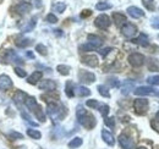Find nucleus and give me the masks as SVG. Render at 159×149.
<instances>
[{"label": "nucleus", "instance_id": "nucleus-20", "mask_svg": "<svg viewBox=\"0 0 159 149\" xmlns=\"http://www.w3.org/2000/svg\"><path fill=\"white\" fill-rule=\"evenodd\" d=\"M36 25H37V17H32V19L30 20V21L23 26V27H21V31H22L23 33L31 32V31H33V29H34Z\"/></svg>", "mask_w": 159, "mask_h": 149}, {"label": "nucleus", "instance_id": "nucleus-21", "mask_svg": "<svg viewBox=\"0 0 159 149\" xmlns=\"http://www.w3.org/2000/svg\"><path fill=\"white\" fill-rule=\"evenodd\" d=\"M113 21H114V23L116 26H121V25H124V23L127 22L126 16L124 14H121V12H114L113 14Z\"/></svg>", "mask_w": 159, "mask_h": 149}, {"label": "nucleus", "instance_id": "nucleus-12", "mask_svg": "<svg viewBox=\"0 0 159 149\" xmlns=\"http://www.w3.org/2000/svg\"><path fill=\"white\" fill-rule=\"evenodd\" d=\"M81 61H82L84 65L89 66V67H97V66H98V64H99V60H98V57H97L96 55H84V56H82Z\"/></svg>", "mask_w": 159, "mask_h": 149}, {"label": "nucleus", "instance_id": "nucleus-52", "mask_svg": "<svg viewBox=\"0 0 159 149\" xmlns=\"http://www.w3.org/2000/svg\"><path fill=\"white\" fill-rule=\"evenodd\" d=\"M27 56L31 57V59H34V55L32 54V52H27Z\"/></svg>", "mask_w": 159, "mask_h": 149}, {"label": "nucleus", "instance_id": "nucleus-39", "mask_svg": "<svg viewBox=\"0 0 159 149\" xmlns=\"http://www.w3.org/2000/svg\"><path fill=\"white\" fill-rule=\"evenodd\" d=\"M7 137H9V139H11V141H14V139H22V138H23V134L12 131V132H10V133L7 134Z\"/></svg>", "mask_w": 159, "mask_h": 149}, {"label": "nucleus", "instance_id": "nucleus-7", "mask_svg": "<svg viewBox=\"0 0 159 149\" xmlns=\"http://www.w3.org/2000/svg\"><path fill=\"white\" fill-rule=\"evenodd\" d=\"M137 32V27L134 25V23H130V22H126L122 25L121 27V33L122 36H125L126 38H131L134 37Z\"/></svg>", "mask_w": 159, "mask_h": 149}, {"label": "nucleus", "instance_id": "nucleus-43", "mask_svg": "<svg viewBox=\"0 0 159 149\" xmlns=\"http://www.w3.org/2000/svg\"><path fill=\"white\" fill-rule=\"evenodd\" d=\"M86 105H87L88 108L96 109V108H98V106H99V103H98V100H96V99H89V100H87V102H86Z\"/></svg>", "mask_w": 159, "mask_h": 149}, {"label": "nucleus", "instance_id": "nucleus-30", "mask_svg": "<svg viewBox=\"0 0 159 149\" xmlns=\"http://www.w3.org/2000/svg\"><path fill=\"white\" fill-rule=\"evenodd\" d=\"M53 9H54V11H55V12L61 14V12H64V11H65V9H66V4H65V2H62V1L55 2V4L53 5Z\"/></svg>", "mask_w": 159, "mask_h": 149}, {"label": "nucleus", "instance_id": "nucleus-58", "mask_svg": "<svg viewBox=\"0 0 159 149\" xmlns=\"http://www.w3.org/2000/svg\"><path fill=\"white\" fill-rule=\"evenodd\" d=\"M158 38H159V34H158Z\"/></svg>", "mask_w": 159, "mask_h": 149}, {"label": "nucleus", "instance_id": "nucleus-26", "mask_svg": "<svg viewBox=\"0 0 159 149\" xmlns=\"http://www.w3.org/2000/svg\"><path fill=\"white\" fill-rule=\"evenodd\" d=\"M25 105H26L31 111H33V109L38 105V103H37V100H36L34 97H28V95H27V98H26V100H25Z\"/></svg>", "mask_w": 159, "mask_h": 149}, {"label": "nucleus", "instance_id": "nucleus-15", "mask_svg": "<svg viewBox=\"0 0 159 149\" xmlns=\"http://www.w3.org/2000/svg\"><path fill=\"white\" fill-rule=\"evenodd\" d=\"M127 14L132 17V19H141L144 16L143 10H141L137 6H129L127 7Z\"/></svg>", "mask_w": 159, "mask_h": 149}, {"label": "nucleus", "instance_id": "nucleus-27", "mask_svg": "<svg viewBox=\"0 0 159 149\" xmlns=\"http://www.w3.org/2000/svg\"><path fill=\"white\" fill-rule=\"evenodd\" d=\"M32 112H34L36 117L39 120L40 122H45V115H44V111H43V109H42L40 105H37V106L33 109V111Z\"/></svg>", "mask_w": 159, "mask_h": 149}, {"label": "nucleus", "instance_id": "nucleus-18", "mask_svg": "<svg viewBox=\"0 0 159 149\" xmlns=\"http://www.w3.org/2000/svg\"><path fill=\"white\" fill-rule=\"evenodd\" d=\"M26 98H27V94L25 93V92H22V91H17V92L15 93V95H14L12 100H14V103H15L17 106H21V104H22V103H25Z\"/></svg>", "mask_w": 159, "mask_h": 149}, {"label": "nucleus", "instance_id": "nucleus-8", "mask_svg": "<svg viewBox=\"0 0 159 149\" xmlns=\"http://www.w3.org/2000/svg\"><path fill=\"white\" fill-rule=\"evenodd\" d=\"M2 60H4V61H2L4 64H7V62L12 61V62H16V64H19V65H22V64L25 62V61L21 59L20 56L17 55L15 52H12V50H6Z\"/></svg>", "mask_w": 159, "mask_h": 149}, {"label": "nucleus", "instance_id": "nucleus-49", "mask_svg": "<svg viewBox=\"0 0 159 149\" xmlns=\"http://www.w3.org/2000/svg\"><path fill=\"white\" fill-rule=\"evenodd\" d=\"M113 50H114L113 48H105V49H102V50H100L99 54L102 56H103V57H105V56L108 55V54H109L110 52H113Z\"/></svg>", "mask_w": 159, "mask_h": 149}, {"label": "nucleus", "instance_id": "nucleus-40", "mask_svg": "<svg viewBox=\"0 0 159 149\" xmlns=\"http://www.w3.org/2000/svg\"><path fill=\"white\" fill-rule=\"evenodd\" d=\"M104 124L108 126V127H110V129H114L115 127V119L114 117H104Z\"/></svg>", "mask_w": 159, "mask_h": 149}, {"label": "nucleus", "instance_id": "nucleus-50", "mask_svg": "<svg viewBox=\"0 0 159 149\" xmlns=\"http://www.w3.org/2000/svg\"><path fill=\"white\" fill-rule=\"evenodd\" d=\"M91 15H92V11H91V10H83V11L81 12V17H82V19L89 17Z\"/></svg>", "mask_w": 159, "mask_h": 149}, {"label": "nucleus", "instance_id": "nucleus-35", "mask_svg": "<svg viewBox=\"0 0 159 149\" xmlns=\"http://www.w3.org/2000/svg\"><path fill=\"white\" fill-rule=\"evenodd\" d=\"M111 7H113L111 4H109V2H98V4L96 5V9L99 10V11H105V10L111 9Z\"/></svg>", "mask_w": 159, "mask_h": 149}, {"label": "nucleus", "instance_id": "nucleus-41", "mask_svg": "<svg viewBox=\"0 0 159 149\" xmlns=\"http://www.w3.org/2000/svg\"><path fill=\"white\" fill-rule=\"evenodd\" d=\"M147 82L152 86H159V74L157 76H151L147 78Z\"/></svg>", "mask_w": 159, "mask_h": 149}, {"label": "nucleus", "instance_id": "nucleus-5", "mask_svg": "<svg viewBox=\"0 0 159 149\" xmlns=\"http://www.w3.org/2000/svg\"><path fill=\"white\" fill-rule=\"evenodd\" d=\"M127 60H129V62H130V65L132 67H141L144 64L146 57H144V55H142L141 53H132V54L129 55Z\"/></svg>", "mask_w": 159, "mask_h": 149}, {"label": "nucleus", "instance_id": "nucleus-19", "mask_svg": "<svg viewBox=\"0 0 159 149\" xmlns=\"http://www.w3.org/2000/svg\"><path fill=\"white\" fill-rule=\"evenodd\" d=\"M15 44H16L19 48H27V47H30V45L33 44V40L30 39V38L19 37L16 40H15Z\"/></svg>", "mask_w": 159, "mask_h": 149}, {"label": "nucleus", "instance_id": "nucleus-6", "mask_svg": "<svg viewBox=\"0 0 159 149\" xmlns=\"http://www.w3.org/2000/svg\"><path fill=\"white\" fill-rule=\"evenodd\" d=\"M94 25L98 28H100V29H108L110 27V25H111V21H110L108 15L102 14V15H99L97 19L94 20Z\"/></svg>", "mask_w": 159, "mask_h": 149}, {"label": "nucleus", "instance_id": "nucleus-33", "mask_svg": "<svg viewBox=\"0 0 159 149\" xmlns=\"http://www.w3.org/2000/svg\"><path fill=\"white\" fill-rule=\"evenodd\" d=\"M97 89H98V92L102 97H104V98H110V93H109V91H108V88L105 87V86H103V84H99L98 87H97Z\"/></svg>", "mask_w": 159, "mask_h": 149}, {"label": "nucleus", "instance_id": "nucleus-17", "mask_svg": "<svg viewBox=\"0 0 159 149\" xmlns=\"http://www.w3.org/2000/svg\"><path fill=\"white\" fill-rule=\"evenodd\" d=\"M102 138H103V141L108 144V146H110V147H113L114 144H115V139H114V136L109 132V131L107 130H103L102 131Z\"/></svg>", "mask_w": 159, "mask_h": 149}, {"label": "nucleus", "instance_id": "nucleus-1", "mask_svg": "<svg viewBox=\"0 0 159 149\" xmlns=\"http://www.w3.org/2000/svg\"><path fill=\"white\" fill-rule=\"evenodd\" d=\"M76 116H77V121H79L80 125H82V126H83L84 129H87V130H92V129L97 125L96 117H94L91 112L84 110V108L81 106V105L77 106Z\"/></svg>", "mask_w": 159, "mask_h": 149}, {"label": "nucleus", "instance_id": "nucleus-25", "mask_svg": "<svg viewBox=\"0 0 159 149\" xmlns=\"http://www.w3.org/2000/svg\"><path fill=\"white\" fill-rule=\"evenodd\" d=\"M42 76H43V74H42L40 71H34L33 74L27 78V82H28L30 84H37V82L42 78Z\"/></svg>", "mask_w": 159, "mask_h": 149}, {"label": "nucleus", "instance_id": "nucleus-28", "mask_svg": "<svg viewBox=\"0 0 159 149\" xmlns=\"http://www.w3.org/2000/svg\"><path fill=\"white\" fill-rule=\"evenodd\" d=\"M75 94L79 97H88V95H91V91L87 87L80 86L77 88H75Z\"/></svg>", "mask_w": 159, "mask_h": 149}, {"label": "nucleus", "instance_id": "nucleus-34", "mask_svg": "<svg viewBox=\"0 0 159 149\" xmlns=\"http://www.w3.org/2000/svg\"><path fill=\"white\" fill-rule=\"evenodd\" d=\"M27 134H28L31 138H33V139H40V137H42V133H40L39 131L32 130V129L27 130Z\"/></svg>", "mask_w": 159, "mask_h": 149}, {"label": "nucleus", "instance_id": "nucleus-44", "mask_svg": "<svg viewBox=\"0 0 159 149\" xmlns=\"http://www.w3.org/2000/svg\"><path fill=\"white\" fill-rule=\"evenodd\" d=\"M151 126H152V129L154 131H157L159 133V117H154L153 120H151Z\"/></svg>", "mask_w": 159, "mask_h": 149}, {"label": "nucleus", "instance_id": "nucleus-56", "mask_svg": "<svg viewBox=\"0 0 159 149\" xmlns=\"http://www.w3.org/2000/svg\"><path fill=\"white\" fill-rule=\"evenodd\" d=\"M156 116H157V117H159V111L157 112V115H156Z\"/></svg>", "mask_w": 159, "mask_h": 149}, {"label": "nucleus", "instance_id": "nucleus-54", "mask_svg": "<svg viewBox=\"0 0 159 149\" xmlns=\"http://www.w3.org/2000/svg\"><path fill=\"white\" fill-rule=\"evenodd\" d=\"M154 95H157V97H159V92H156V94Z\"/></svg>", "mask_w": 159, "mask_h": 149}, {"label": "nucleus", "instance_id": "nucleus-38", "mask_svg": "<svg viewBox=\"0 0 159 149\" xmlns=\"http://www.w3.org/2000/svg\"><path fill=\"white\" fill-rule=\"evenodd\" d=\"M109 110H110V108H109V105H107V104H102L99 106V112L102 114L103 117H107V116H108Z\"/></svg>", "mask_w": 159, "mask_h": 149}, {"label": "nucleus", "instance_id": "nucleus-9", "mask_svg": "<svg viewBox=\"0 0 159 149\" xmlns=\"http://www.w3.org/2000/svg\"><path fill=\"white\" fill-rule=\"evenodd\" d=\"M79 79L81 83H86V84H89V83H93L96 81V74L89 72V71H84V70H80L79 72Z\"/></svg>", "mask_w": 159, "mask_h": 149}, {"label": "nucleus", "instance_id": "nucleus-46", "mask_svg": "<svg viewBox=\"0 0 159 149\" xmlns=\"http://www.w3.org/2000/svg\"><path fill=\"white\" fill-rule=\"evenodd\" d=\"M142 1H143V5H144L148 10H151V11L154 10V6H153V1H154V0H142Z\"/></svg>", "mask_w": 159, "mask_h": 149}, {"label": "nucleus", "instance_id": "nucleus-55", "mask_svg": "<svg viewBox=\"0 0 159 149\" xmlns=\"http://www.w3.org/2000/svg\"><path fill=\"white\" fill-rule=\"evenodd\" d=\"M137 149H147V148H144V147H139V148H137Z\"/></svg>", "mask_w": 159, "mask_h": 149}, {"label": "nucleus", "instance_id": "nucleus-42", "mask_svg": "<svg viewBox=\"0 0 159 149\" xmlns=\"http://www.w3.org/2000/svg\"><path fill=\"white\" fill-rule=\"evenodd\" d=\"M36 52H38V54H40V55L43 56L48 54V50H47V48L43 44H37L36 45Z\"/></svg>", "mask_w": 159, "mask_h": 149}, {"label": "nucleus", "instance_id": "nucleus-10", "mask_svg": "<svg viewBox=\"0 0 159 149\" xmlns=\"http://www.w3.org/2000/svg\"><path fill=\"white\" fill-rule=\"evenodd\" d=\"M31 10H32V4L28 1H21L14 7V11L19 15H25V14L30 12Z\"/></svg>", "mask_w": 159, "mask_h": 149}, {"label": "nucleus", "instance_id": "nucleus-22", "mask_svg": "<svg viewBox=\"0 0 159 149\" xmlns=\"http://www.w3.org/2000/svg\"><path fill=\"white\" fill-rule=\"evenodd\" d=\"M87 39H88V43L93 44L96 48H99L100 45L103 44V39L99 36H97V34H88Z\"/></svg>", "mask_w": 159, "mask_h": 149}, {"label": "nucleus", "instance_id": "nucleus-11", "mask_svg": "<svg viewBox=\"0 0 159 149\" xmlns=\"http://www.w3.org/2000/svg\"><path fill=\"white\" fill-rule=\"evenodd\" d=\"M38 88L42 91H48V92H53L57 89V82L53 79H44L38 84Z\"/></svg>", "mask_w": 159, "mask_h": 149}, {"label": "nucleus", "instance_id": "nucleus-51", "mask_svg": "<svg viewBox=\"0 0 159 149\" xmlns=\"http://www.w3.org/2000/svg\"><path fill=\"white\" fill-rule=\"evenodd\" d=\"M54 33H55V36H58V37H61V36H62V31H61V29H54Z\"/></svg>", "mask_w": 159, "mask_h": 149}, {"label": "nucleus", "instance_id": "nucleus-23", "mask_svg": "<svg viewBox=\"0 0 159 149\" xmlns=\"http://www.w3.org/2000/svg\"><path fill=\"white\" fill-rule=\"evenodd\" d=\"M134 43H136V44H139V45H141V47H148V44H149V40H148V37L144 34V33H141L139 36V38L137 39H134L132 40Z\"/></svg>", "mask_w": 159, "mask_h": 149}, {"label": "nucleus", "instance_id": "nucleus-36", "mask_svg": "<svg viewBox=\"0 0 159 149\" xmlns=\"http://www.w3.org/2000/svg\"><path fill=\"white\" fill-rule=\"evenodd\" d=\"M97 48L93 45V44H91V43H86V44H82L81 47H80V50L81 52H92V50H96Z\"/></svg>", "mask_w": 159, "mask_h": 149}, {"label": "nucleus", "instance_id": "nucleus-4", "mask_svg": "<svg viewBox=\"0 0 159 149\" xmlns=\"http://www.w3.org/2000/svg\"><path fill=\"white\" fill-rule=\"evenodd\" d=\"M120 147L122 149H134L135 148V141L132 139V137H130L126 133H121L118 138Z\"/></svg>", "mask_w": 159, "mask_h": 149}, {"label": "nucleus", "instance_id": "nucleus-24", "mask_svg": "<svg viewBox=\"0 0 159 149\" xmlns=\"http://www.w3.org/2000/svg\"><path fill=\"white\" fill-rule=\"evenodd\" d=\"M65 93L69 98H72L75 95V84L72 81H67L65 86Z\"/></svg>", "mask_w": 159, "mask_h": 149}, {"label": "nucleus", "instance_id": "nucleus-32", "mask_svg": "<svg viewBox=\"0 0 159 149\" xmlns=\"http://www.w3.org/2000/svg\"><path fill=\"white\" fill-rule=\"evenodd\" d=\"M107 84H108L109 87H111V88H116V87L120 86V82L116 77H109V78L107 79Z\"/></svg>", "mask_w": 159, "mask_h": 149}, {"label": "nucleus", "instance_id": "nucleus-14", "mask_svg": "<svg viewBox=\"0 0 159 149\" xmlns=\"http://www.w3.org/2000/svg\"><path fill=\"white\" fill-rule=\"evenodd\" d=\"M12 88V81L7 74H1L0 76V89L1 91H7Z\"/></svg>", "mask_w": 159, "mask_h": 149}, {"label": "nucleus", "instance_id": "nucleus-53", "mask_svg": "<svg viewBox=\"0 0 159 149\" xmlns=\"http://www.w3.org/2000/svg\"><path fill=\"white\" fill-rule=\"evenodd\" d=\"M152 27L156 28V29H159V22L158 23H152Z\"/></svg>", "mask_w": 159, "mask_h": 149}, {"label": "nucleus", "instance_id": "nucleus-2", "mask_svg": "<svg viewBox=\"0 0 159 149\" xmlns=\"http://www.w3.org/2000/svg\"><path fill=\"white\" fill-rule=\"evenodd\" d=\"M47 112L50 116V119H53L54 121H59L65 116V108L62 105H59L58 103L53 102V103H48L47 105Z\"/></svg>", "mask_w": 159, "mask_h": 149}, {"label": "nucleus", "instance_id": "nucleus-48", "mask_svg": "<svg viewBox=\"0 0 159 149\" xmlns=\"http://www.w3.org/2000/svg\"><path fill=\"white\" fill-rule=\"evenodd\" d=\"M15 74H17L19 77H22V78L27 76V74H26V71H25L23 69H21V67H19V66H16V67H15Z\"/></svg>", "mask_w": 159, "mask_h": 149}, {"label": "nucleus", "instance_id": "nucleus-57", "mask_svg": "<svg viewBox=\"0 0 159 149\" xmlns=\"http://www.w3.org/2000/svg\"><path fill=\"white\" fill-rule=\"evenodd\" d=\"M0 2H2V0H0Z\"/></svg>", "mask_w": 159, "mask_h": 149}, {"label": "nucleus", "instance_id": "nucleus-13", "mask_svg": "<svg viewBox=\"0 0 159 149\" xmlns=\"http://www.w3.org/2000/svg\"><path fill=\"white\" fill-rule=\"evenodd\" d=\"M134 93L136 94V95L146 97V95H154V94H156V91H154V88H152V87L142 86V87H137L136 89H134Z\"/></svg>", "mask_w": 159, "mask_h": 149}, {"label": "nucleus", "instance_id": "nucleus-3", "mask_svg": "<svg viewBox=\"0 0 159 149\" xmlns=\"http://www.w3.org/2000/svg\"><path fill=\"white\" fill-rule=\"evenodd\" d=\"M148 108H149V103L146 98H139V99H135L134 102V109L135 112L137 115H144L148 111Z\"/></svg>", "mask_w": 159, "mask_h": 149}, {"label": "nucleus", "instance_id": "nucleus-45", "mask_svg": "<svg viewBox=\"0 0 159 149\" xmlns=\"http://www.w3.org/2000/svg\"><path fill=\"white\" fill-rule=\"evenodd\" d=\"M148 69L151 71H156V70H159V66L157 64V60H149L148 62Z\"/></svg>", "mask_w": 159, "mask_h": 149}, {"label": "nucleus", "instance_id": "nucleus-31", "mask_svg": "<svg viewBox=\"0 0 159 149\" xmlns=\"http://www.w3.org/2000/svg\"><path fill=\"white\" fill-rule=\"evenodd\" d=\"M70 66H67V65H58L57 66V71L59 72L60 74H62V76H67V74H70Z\"/></svg>", "mask_w": 159, "mask_h": 149}, {"label": "nucleus", "instance_id": "nucleus-37", "mask_svg": "<svg viewBox=\"0 0 159 149\" xmlns=\"http://www.w3.org/2000/svg\"><path fill=\"white\" fill-rule=\"evenodd\" d=\"M21 116H22V119H23V120H26V121H27L30 125H32V126H34V127H37V126H38V124H37V122H34V121L31 119V116H30L27 112L22 111V112H21Z\"/></svg>", "mask_w": 159, "mask_h": 149}, {"label": "nucleus", "instance_id": "nucleus-16", "mask_svg": "<svg viewBox=\"0 0 159 149\" xmlns=\"http://www.w3.org/2000/svg\"><path fill=\"white\" fill-rule=\"evenodd\" d=\"M135 89V82L131 81V79H126L124 83H122V87H121V93L124 95H127L131 91Z\"/></svg>", "mask_w": 159, "mask_h": 149}, {"label": "nucleus", "instance_id": "nucleus-47", "mask_svg": "<svg viewBox=\"0 0 159 149\" xmlns=\"http://www.w3.org/2000/svg\"><path fill=\"white\" fill-rule=\"evenodd\" d=\"M45 20H47L49 23H57V22H58V17H57L54 14H48Z\"/></svg>", "mask_w": 159, "mask_h": 149}, {"label": "nucleus", "instance_id": "nucleus-29", "mask_svg": "<svg viewBox=\"0 0 159 149\" xmlns=\"http://www.w3.org/2000/svg\"><path fill=\"white\" fill-rule=\"evenodd\" d=\"M82 143H83L82 138H80V137H75L74 139H71V141L69 142V148H79V147L82 146Z\"/></svg>", "mask_w": 159, "mask_h": 149}]
</instances>
